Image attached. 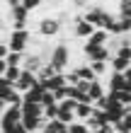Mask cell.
Returning a JSON list of instances; mask_svg holds the SVG:
<instances>
[{
	"label": "cell",
	"mask_w": 131,
	"mask_h": 133,
	"mask_svg": "<svg viewBox=\"0 0 131 133\" xmlns=\"http://www.w3.org/2000/svg\"><path fill=\"white\" fill-rule=\"evenodd\" d=\"M104 95H107L104 80H92V82H90V90H88V97H90V102L95 104V102H99Z\"/></svg>",
	"instance_id": "8fae6325"
},
{
	"label": "cell",
	"mask_w": 131,
	"mask_h": 133,
	"mask_svg": "<svg viewBox=\"0 0 131 133\" xmlns=\"http://www.w3.org/2000/svg\"><path fill=\"white\" fill-rule=\"evenodd\" d=\"M44 92H46V90H44V85H41V82H36L29 92H24V95H22V102H32V104H39Z\"/></svg>",
	"instance_id": "5bb4252c"
},
{
	"label": "cell",
	"mask_w": 131,
	"mask_h": 133,
	"mask_svg": "<svg viewBox=\"0 0 131 133\" xmlns=\"http://www.w3.org/2000/svg\"><path fill=\"white\" fill-rule=\"evenodd\" d=\"M44 65H46V63H44V58L39 56V53H29V51L24 53V61H22V70H27V73H34V75H36Z\"/></svg>",
	"instance_id": "52a82bcc"
},
{
	"label": "cell",
	"mask_w": 131,
	"mask_h": 133,
	"mask_svg": "<svg viewBox=\"0 0 131 133\" xmlns=\"http://www.w3.org/2000/svg\"><path fill=\"white\" fill-rule=\"evenodd\" d=\"M41 85H44L46 92H56V90H61V87H66V73H56L53 77H49V80L41 82Z\"/></svg>",
	"instance_id": "7c38bea8"
},
{
	"label": "cell",
	"mask_w": 131,
	"mask_h": 133,
	"mask_svg": "<svg viewBox=\"0 0 131 133\" xmlns=\"http://www.w3.org/2000/svg\"><path fill=\"white\" fill-rule=\"evenodd\" d=\"M7 85H10V82H7V80H5V77H3V75H0V90H3V87H7Z\"/></svg>",
	"instance_id": "1f68e13d"
},
{
	"label": "cell",
	"mask_w": 131,
	"mask_h": 133,
	"mask_svg": "<svg viewBox=\"0 0 131 133\" xmlns=\"http://www.w3.org/2000/svg\"><path fill=\"white\" fill-rule=\"evenodd\" d=\"M5 109H7V104H5V102H3V99H0V116H3V114H5Z\"/></svg>",
	"instance_id": "d6a6232c"
},
{
	"label": "cell",
	"mask_w": 131,
	"mask_h": 133,
	"mask_svg": "<svg viewBox=\"0 0 131 133\" xmlns=\"http://www.w3.org/2000/svg\"><path fill=\"white\" fill-rule=\"evenodd\" d=\"M75 104L78 102H73V99H63V102H58V114H56V121L61 123H73L75 121Z\"/></svg>",
	"instance_id": "5b68a950"
},
{
	"label": "cell",
	"mask_w": 131,
	"mask_h": 133,
	"mask_svg": "<svg viewBox=\"0 0 131 133\" xmlns=\"http://www.w3.org/2000/svg\"><path fill=\"white\" fill-rule=\"evenodd\" d=\"M92 111H95V104H85V102H80V104H75V121H83L85 123Z\"/></svg>",
	"instance_id": "9a60e30c"
},
{
	"label": "cell",
	"mask_w": 131,
	"mask_h": 133,
	"mask_svg": "<svg viewBox=\"0 0 131 133\" xmlns=\"http://www.w3.org/2000/svg\"><path fill=\"white\" fill-rule=\"evenodd\" d=\"M10 133H29V131L22 126V121H20V123H15V126H12V131H10Z\"/></svg>",
	"instance_id": "f546056e"
},
{
	"label": "cell",
	"mask_w": 131,
	"mask_h": 133,
	"mask_svg": "<svg viewBox=\"0 0 131 133\" xmlns=\"http://www.w3.org/2000/svg\"><path fill=\"white\" fill-rule=\"evenodd\" d=\"M131 68V61H124L119 56H112L109 58V70L112 73H126V70Z\"/></svg>",
	"instance_id": "ac0fdd59"
},
{
	"label": "cell",
	"mask_w": 131,
	"mask_h": 133,
	"mask_svg": "<svg viewBox=\"0 0 131 133\" xmlns=\"http://www.w3.org/2000/svg\"><path fill=\"white\" fill-rule=\"evenodd\" d=\"M3 29H5V27H3V15H0V32H3Z\"/></svg>",
	"instance_id": "836d02e7"
},
{
	"label": "cell",
	"mask_w": 131,
	"mask_h": 133,
	"mask_svg": "<svg viewBox=\"0 0 131 133\" xmlns=\"http://www.w3.org/2000/svg\"><path fill=\"white\" fill-rule=\"evenodd\" d=\"M29 39H32L29 29H15L7 36V49L15 51V53H27L29 51Z\"/></svg>",
	"instance_id": "3957f363"
},
{
	"label": "cell",
	"mask_w": 131,
	"mask_h": 133,
	"mask_svg": "<svg viewBox=\"0 0 131 133\" xmlns=\"http://www.w3.org/2000/svg\"><path fill=\"white\" fill-rule=\"evenodd\" d=\"M22 75V68H15V65H7V73L3 75L5 77V80L7 82H10V85H15V82H17V77Z\"/></svg>",
	"instance_id": "7402d4cb"
},
{
	"label": "cell",
	"mask_w": 131,
	"mask_h": 133,
	"mask_svg": "<svg viewBox=\"0 0 131 133\" xmlns=\"http://www.w3.org/2000/svg\"><path fill=\"white\" fill-rule=\"evenodd\" d=\"M5 73H7V61L0 58V75H5Z\"/></svg>",
	"instance_id": "4dcf8cb0"
},
{
	"label": "cell",
	"mask_w": 131,
	"mask_h": 133,
	"mask_svg": "<svg viewBox=\"0 0 131 133\" xmlns=\"http://www.w3.org/2000/svg\"><path fill=\"white\" fill-rule=\"evenodd\" d=\"M71 3V10H75V12H85L88 7L92 5V0H68Z\"/></svg>",
	"instance_id": "d4e9b609"
},
{
	"label": "cell",
	"mask_w": 131,
	"mask_h": 133,
	"mask_svg": "<svg viewBox=\"0 0 131 133\" xmlns=\"http://www.w3.org/2000/svg\"><path fill=\"white\" fill-rule=\"evenodd\" d=\"M20 121H22V107H7L5 114L0 116V131H12V126Z\"/></svg>",
	"instance_id": "277c9868"
},
{
	"label": "cell",
	"mask_w": 131,
	"mask_h": 133,
	"mask_svg": "<svg viewBox=\"0 0 131 133\" xmlns=\"http://www.w3.org/2000/svg\"><path fill=\"white\" fill-rule=\"evenodd\" d=\"M68 131L71 133H88V126L83 121H73V123H68Z\"/></svg>",
	"instance_id": "4316f807"
},
{
	"label": "cell",
	"mask_w": 131,
	"mask_h": 133,
	"mask_svg": "<svg viewBox=\"0 0 131 133\" xmlns=\"http://www.w3.org/2000/svg\"><path fill=\"white\" fill-rule=\"evenodd\" d=\"M36 82H39V80H36V75H34V73H27V70H22V75L17 77V82H15L12 87L17 90L20 95H24V92H29Z\"/></svg>",
	"instance_id": "ba28073f"
},
{
	"label": "cell",
	"mask_w": 131,
	"mask_h": 133,
	"mask_svg": "<svg viewBox=\"0 0 131 133\" xmlns=\"http://www.w3.org/2000/svg\"><path fill=\"white\" fill-rule=\"evenodd\" d=\"M49 65L56 70V73H66V70H71V65H73V51H71V46H68L66 41L53 44Z\"/></svg>",
	"instance_id": "6da1fadb"
},
{
	"label": "cell",
	"mask_w": 131,
	"mask_h": 133,
	"mask_svg": "<svg viewBox=\"0 0 131 133\" xmlns=\"http://www.w3.org/2000/svg\"><path fill=\"white\" fill-rule=\"evenodd\" d=\"M88 133H92V131H88Z\"/></svg>",
	"instance_id": "8d00e7d4"
},
{
	"label": "cell",
	"mask_w": 131,
	"mask_h": 133,
	"mask_svg": "<svg viewBox=\"0 0 131 133\" xmlns=\"http://www.w3.org/2000/svg\"><path fill=\"white\" fill-rule=\"evenodd\" d=\"M63 128H66V123H61V121L53 119V121H46L41 126V133H61Z\"/></svg>",
	"instance_id": "d6986e66"
},
{
	"label": "cell",
	"mask_w": 131,
	"mask_h": 133,
	"mask_svg": "<svg viewBox=\"0 0 131 133\" xmlns=\"http://www.w3.org/2000/svg\"><path fill=\"white\" fill-rule=\"evenodd\" d=\"M117 15L119 17H131V0H117Z\"/></svg>",
	"instance_id": "44dd1931"
},
{
	"label": "cell",
	"mask_w": 131,
	"mask_h": 133,
	"mask_svg": "<svg viewBox=\"0 0 131 133\" xmlns=\"http://www.w3.org/2000/svg\"><path fill=\"white\" fill-rule=\"evenodd\" d=\"M34 133H41V131H34Z\"/></svg>",
	"instance_id": "d590c367"
},
{
	"label": "cell",
	"mask_w": 131,
	"mask_h": 133,
	"mask_svg": "<svg viewBox=\"0 0 131 133\" xmlns=\"http://www.w3.org/2000/svg\"><path fill=\"white\" fill-rule=\"evenodd\" d=\"M53 75H56V70L46 63V65L39 70V73H36V80H39V82H46V80H49V77H53Z\"/></svg>",
	"instance_id": "cb8c5ba5"
},
{
	"label": "cell",
	"mask_w": 131,
	"mask_h": 133,
	"mask_svg": "<svg viewBox=\"0 0 131 133\" xmlns=\"http://www.w3.org/2000/svg\"><path fill=\"white\" fill-rule=\"evenodd\" d=\"M92 133H114V126H112V123H104V126H99L97 131H92Z\"/></svg>",
	"instance_id": "83f0119b"
},
{
	"label": "cell",
	"mask_w": 131,
	"mask_h": 133,
	"mask_svg": "<svg viewBox=\"0 0 131 133\" xmlns=\"http://www.w3.org/2000/svg\"><path fill=\"white\" fill-rule=\"evenodd\" d=\"M88 65L92 68V73H95L97 80H102V77H107L112 73V70H109V61H90Z\"/></svg>",
	"instance_id": "4fadbf2b"
},
{
	"label": "cell",
	"mask_w": 131,
	"mask_h": 133,
	"mask_svg": "<svg viewBox=\"0 0 131 133\" xmlns=\"http://www.w3.org/2000/svg\"><path fill=\"white\" fill-rule=\"evenodd\" d=\"M7 53H10V49H7V41H0V58H7Z\"/></svg>",
	"instance_id": "f1b7e54d"
},
{
	"label": "cell",
	"mask_w": 131,
	"mask_h": 133,
	"mask_svg": "<svg viewBox=\"0 0 131 133\" xmlns=\"http://www.w3.org/2000/svg\"><path fill=\"white\" fill-rule=\"evenodd\" d=\"M46 123V119H36V116H22V126H24L29 133L41 131V126Z\"/></svg>",
	"instance_id": "2e32d148"
},
{
	"label": "cell",
	"mask_w": 131,
	"mask_h": 133,
	"mask_svg": "<svg viewBox=\"0 0 131 133\" xmlns=\"http://www.w3.org/2000/svg\"><path fill=\"white\" fill-rule=\"evenodd\" d=\"M107 92H121L126 87V80H124V73H109L107 75V82H104ZM126 92V90H124Z\"/></svg>",
	"instance_id": "30bf717a"
},
{
	"label": "cell",
	"mask_w": 131,
	"mask_h": 133,
	"mask_svg": "<svg viewBox=\"0 0 131 133\" xmlns=\"http://www.w3.org/2000/svg\"><path fill=\"white\" fill-rule=\"evenodd\" d=\"M41 5H44V0H22V7H24L29 15H32V12H36Z\"/></svg>",
	"instance_id": "484cf974"
},
{
	"label": "cell",
	"mask_w": 131,
	"mask_h": 133,
	"mask_svg": "<svg viewBox=\"0 0 131 133\" xmlns=\"http://www.w3.org/2000/svg\"><path fill=\"white\" fill-rule=\"evenodd\" d=\"M114 133H131V114H126L119 123H114Z\"/></svg>",
	"instance_id": "ffe728a7"
},
{
	"label": "cell",
	"mask_w": 131,
	"mask_h": 133,
	"mask_svg": "<svg viewBox=\"0 0 131 133\" xmlns=\"http://www.w3.org/2000/svg\"><path fill=\"white\" fill-rule=\"evenodd\" d=\"M109 39H112L109 32H104V29H95V34L88 39V44H92V46H107Z\"/></svg>",
	"instance_id": "e0dca14e"
},
{
	"label": "cell",
	"mask_w": 131,
	"mask_h": 133,
	"mask_svg": "<svg viewBox=\"0 0 131 133\" xmlns=\"http://www.w3.org/2000/svg\"><path fill=\"white\" fill-rule=\"evenodd\" d=\"M36 27V34H39L41 39H51V36H58L61 32H63V24L53 17V15H46V17H39L34 22Z\"/></svg>",
	"instance_id": "7a4b0ae2"
},
{
	"label": "cell",
	"mask_w": 131,
	"mask_h": 133,
	"mask_svg": "<svg viewBox=\"0 0 131 133\" xmlns=\"http://www.w3.org/2000/svg\"><path fill=\"white\" fill-rule=\"evenodd\" d=\"M104 12H107V10H104V7L99 5V3H92L88 10L83 12V19H85V22H90V24L97 29V27H99V22H102V17H104Z\"/></svg>",
	"instance_id": "8992f818"
},
{
	"label": "cell",
	"mask_w": 131,
	"mask_h": 133,
	"mask_svg": "<svg viewBox=\"0 0 131 133\" xmlns=\"http://www.w3.org/2000/svg\"><path fill=\"white\" fill-rule=\"evenodd\" d=\"M0 133H10V131H0Z\"/></svg>",
	"instance_id": "e575fe53"
},
{
	"label": "cell",
	"mask_w": 131,
	"mask_h": 133,
	"mask_svg": "<svg viewBox=\"0 0 131 133\" xmlns=\"http://www.w3.org/2000/svg\"><path fill=\"white\" fill-rule=\"evenodd\" d=\"M7 65H15V68H22V61H24V53H15V51H10L7 53Z\"/></svg>",
	"instance_id": "603a6c76"
},
{
	"label": "cell",
	"mask_w": 131,
	"mask_h": 133,
	"mask_svg": "<svg viewBox=\"0 0 131 133\" xmlns=\"http://www.w3.org/2000/svg\"><path fill=\"white\" fill-rule=\"evenodd\" d=\"M104 114H107V121L114 126V123H119V121L126 116V107H121V104H117V102H112V99H109V104H107Z\"/></svg>",
	"instance_id": "9c48e42d"
}]
</instances>
